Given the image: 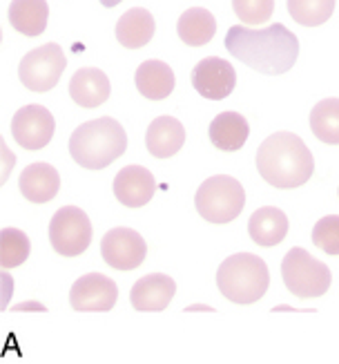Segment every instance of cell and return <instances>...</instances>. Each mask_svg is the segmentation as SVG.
Returning <instances> with one entry per match:
<instances>
[{
    "mask_svg": "<svg viewBox=\"0 0 339 364\" xmlns=\"http://www.w3.org/2000/svg\"><path fill=\"white\" fill-rule=\"evenodd\" d=\"M185 144V128L179 119L174 117H158L150 123L145 132V146L148 152L156 159H168L174 156Z\"/></svg>",
    "mask_w": 339,
    "mask_h": 364,
    "instance_id": "obj_16",
    "label": "cell"
},
{
    "mask_svg": "<svg viewBox=\"0 0 339 364\" xmlns=\"http://www.w3.org/2000/svg\"><path fill=\"white\" fill-rule=\"evenodd\" d=\"M288 11L295 23L303 27H317L333 16L335 0H288Z\"/></svg>",
    "mask_w": 339,
    "mask_h": 364,
    "instance_id": "obj_25",
    "label": "cell"
},
{
    "mask_svg": "<svg viewBox=\"0 0 339 364\" xmlns=\"http://www.w3.org/2000/svg\"><path fill=\"white\" fill-rule=\"evenodd\" d=\"M127 150L125 128L117 119H94L72 132L70 136V154L72 159L87 170H103L114 164Z\"/></svg>",
    "mask_w": 339,
    "mask_h": 364,
    "instance_id": "obj_3",
    "label": "cell"
},
{
    "mask_svg": "<svg viewBox=\"0 0 339 364\" xmlns=\"http://www.w3.org/2000/svg\"><path fill=\"white\" fill-rule=\"evenodd\" d=\"M250 240L257 246L272 248L286 240L288 235V217L284 210L274 208V205H264L254 215H250L248 221Z\"/></svg>",
    "mask_w": 339,
    "mask_h": 364,
    "instance_id": "obj_18",
    "label": "cell"
},
{
    "mask_svg": "<svg viewBox=\"0 0 339 364\" xmlns=\"http://www.w3.org/2000/svg\"><path fill=\"white\" fill-rule=\"evenodd\" d=\"M281 279L286 289L301 297V299H313L321 297L330 289V268L315 259L306 248H290L281 262Z\"/></svg>",
    "mask_w": 339,
    "mask_h": 364,
    "instance_id": "obj_6",
    "label": "cell"
},
{
    "mask_svg": "<svg viewBox=\"0 0 339 364\" xmlns=\"http://www.w3.org/2000/svg\"><path fill=\"white\" fill-rule=\"evenodd\" d=\"M246 190L228 175H215L205 179L195 197L197 213L210 224H228L244 210Z\"/></svg>",
    "mask_w": 339,
    "mask_h": 364,
    "instance_id": "obj_5",
    "label": "cell"
},
{
    "mask_svg": "<svg viewBox=\"0 0 339 364\" xmlns=\"http://www.w3.org/2000/svg\"><path fill=\"white\" fill-rule=\"evenodd\" d=\"M257 170L274 188H299L313 177L315 159L303 139L293 132H274L257 150Z\"/></svg>",
    "mask_w": 339,
    "mask_h": 364,
    "instance_id": "obj_2",
    "label": "cell"
},
{
    "mask_svg": "<svg viewBox=\"0 0 339 364\" xmlns=\"http://www.w3.org/2000/svg\"><path fill=\"white\" fill-rule=\"evenodd\" d=\"M101 255L109 268L134 271L148 255V244L132 228H112L101 240Z\"/></svg>",
    "mask_w": 339,
    "mask_h": 364,
    "instance_id": "obj_10",
    "label": "cell"
},
{
    "mask_svg": "<svg viewBox=\"0 0 339 364\" xmlns=\"http://www.w3.org/2000/svg\"><path fill=\"white\" fill-rule=\"evenodd\" d=\"M179 38L190 47H201L212 41L217 31L215 16L203 7H190L181 14L179 23H176Z\"/></svg>",
    "mask_w": 339,
    "mask_h": 364,
    "instance_id": "obj_23",
    "label": "cell"
},
{
    "mask_svg": "<svg viewBox=\"0 0 339 364\" xmlns=\"http://www.w3.org/2000/svg\"><path fill=\"white\" fill-rule=\"evenodd\" d=\"M60 190V175L50 164H29L21 172V193L31 203L52 201Z\"/></svg>",
    "mask_w": 339,
    "mask_h": 364,
    "instance_id": "obj_17",
    "label": "cell"
},
{
    "mask_svg": "<svg viewBox=\"0 0 339 364\" xmlns=\"http://www.w3.org/2000/svg\"><path fill=\"white\" fill-rule=\"evenodd\" d=\"M112 94V85L105 72L96 68H80L70 81V97L80 107H99Z\"/></svg>",
    "mask_w": 339,
    "mask_h": 364,
    "instance_id": "obj_15",
    "label": "cell"
},
{
    "mask_svg": "<svg viewBox=\"0 0 339 364\" xmlns=\"http://www.w3.org/2000/svg\"><path fill=\"white\" fill-rule=\"evenodd\" d=\"M47 18H50L47 0H11L9 23L18 34L27 38L41 36L47 27Z\"/></svg>",
    "mask_w": 339,
    "mask_h": 364,
    "instance_id": "obj_22",
    "label": "cell"
},
{
    "mask_svg": "<svg viewBox=\"0 0 339 364\" xmlns=\"http://www.w3.org/2000/svg\"><path fill=\"white\" fill-rule=\"evenodd\" d=\"M50 242L63 257L83 255L92 244V221L76 205H63L50 221Z\"/></svg>",
    "mask_w": 339,
    "mask_h": 364,
    "instance_id": "obj_7",
    "label": "cell"
},
{
    "mask_svg": "<svg viewBox=\"0 0 339 364\" xmlns=\"http://www.w3.org/2000/svg\"><path fill=\"white\" fill-rule=\"evenodd\" d=\"M65 65H68V58L63 54L60 45L47 43L23 56L21 68H18L21 83L29 92H50L60 81Z\"/></svg>",
    "mask_w": 339,
    "mask_h": 364,
    "instance_id": "obj_8",
    "label": "cell"
},
{
    "mask_svg": "<svg viewBox=\"0 0 339 364\" xmlns=\"http://www.w3.org/2000/svg\"><path fill=\"white\" fill-rule=\"evenodd\" d=\"M225 50L254 72L277 76L297 63L299 41L281 23H272L266 29L235 25L225 34Z\"/></svg>",
    "mask_w": 339,
    "mask_h": 364,
    "instance_id": "obj_1",
    "label": "cell"
},
{
    "mask_svg": "<svg viewBox=\"0 0 339 364\" xmlns=\"http://www.w3.org/2000/svg\"><path fill=\"white\" fill-rule=\"evenodd\" d=\"M313 244L328 255H339V215L321 217L313 228Z\"/></svg>",
    "mask_w": 339,
    "mask_h": 364,
    "instance_id": "obj_27",
    "label": "cell"
},
{
    "mask_svg": "<svg viewBox=\"0 0 339 364\" xmlns=\"http://www.w3.org/2000/svg\"><path fill=\"white\" fill-rule=\"evenodd\" d=\"M248 134H250V125L246 117L239 112H221L210 123V141L215 144V148L223 152L241 150L248 141Z\"/></svg>",
    "mask_w": 339,
    "mask_h": 364,
    "instance_id": "obj_20",
    "label": "cell"
},
{
    "mask_svg": "<svg viewBox=\"0 0 339 364\" xmlns=\"http://www.w3.org/2000/svg\"><path fill=\"white\" fill-rule=\"evenodd\" d=\"M237 18L246 25H262L274 11V0H232Z\"/></svg>",
    "mask_w": 339,
    "mask_h": 364,
    "instance_id": "obj_28",
    "label": "cell"
},
{
    "mask_svg": "<svg viewBox=\"0 0 339 364\" xmlns=\"http://www.w3.org/2000/svg\"><path fill=\"white\" fill-rule=\"evenodd\" d=\"M56 132L54 114L43 105H25L11 119V134L25 150H43Z\"/></svg>",
    "mask_w": 339,
    "mask_h": 364,
    "instance_id": "obj_9",
    "label": "cell"
},
{
    "mask_svg": "<svg viewBox=\"0 0 339 364\" xmlns=\"http://www.w3.org/2000/svg\"><path fill=\"white\" fill-rule=\"evenodd\" d=\"M119 3H121V0H101L103 7H117Z\"/></svg>",
    "mask_w": 339,
    "mask_h": 364,
    "instance_id": "obj_29",
    "label": "cell"
},
{
    "mask_svg": "<svg viewBox=\"0 0 339 364\" xmlns=\"http://www.w3.org/2000/svg\"><path fill=\"white\" fill-rule=\"evenodd\" d=\"M134 83L145 99L161 101V99H168L174 90V72L168 63L152 58L139 65Z\"/></svg>",
    "mask_w": 339,
    "mask_h": 364,
    "instance_id": "obj_19",
    "label": "cell"
},
{
    "mask_svg": "<svg viewBox=\"0 0 339 364\" xmlns=\"http://www.w3.org/2000/svg\"><path fill=\"white\" fill-rule=\"evenodd\" d=\"M154 18L148 9L132 7L127 9L119 23H117V41L127 47V50H139V47L148 45L154 36Z\"/></svg>",
    "mask_w": 339,
    "mask_h": 364,
    "instance_id": "obj_21",
    "label": "cell"
},
{
    "mask_svg": "<svg viewBox=\"0 0 339 364\" xmlns=\"http://www.w3.org/2000/svg\"><path fill=\"white\" fill-rule=\"evenodd\" d=\"M192 85L203 99L221 101L232 94L237 85V70L225 58L208 56L192 70Z\"/></svg>",
    "mask_w": 339,
    "mask_h": 364,
    "instance_id": "obj_12",
    "label": "cell"
},
{
    "mask_svg": "<svg viewBox=\"0 0 339 364\" xmlns=\"http://www.w3.org/2000/svg\"><path fill=\"white\" fill-rule=\"evenodd\" d=\"M154 175L143 166H125L114 177V197L127 208H141L154 197Z\"/></svg>",
    "mask_w": 339,
    "mask_h": 364,
    "instance_id": "obj_13",
    "label": "cell"
},
{
    "mask_svg": "<svg viewBox=\"0 0 339 364\" xmlns=\"http://www.w3.org/2000/svg\"><path fill=\"white\" fill-rule=\"evenodd\" d=\"M311 130L321 144L339 146V99H324L313 107Z\"/></svg>",
    "mask_w": 339,
    "mask_h": 364,
    "instance_id": "obj_24",
    "label": "cell"
},
{
    "mask_svg": "<svg viewBox=\"0 0 339 364\" xmlns=\"http://www.w3.org/2000/svg\"><path fill=\"white\" fill-rule=\"evenodd\" d=\"M31 250L29 237L18 228H3L0 230V266L16 268L21 266Z\"/></svg>",
    "mask_w": 339,
    "mask_h": 364,
    "instance_id": "obj_26",
    "label": "cell"
},
{
    "mask_svg": "<svg viewBox=\"0 0 339 364\" xmlns=\"http://www.w3.org/2000/svg\"><path fill=\"white\" fill-rule=\"evenodd\" d=\"M119 289L114 279L101 273H87L74 282L70 291V304L74 311L90 313V311H112L117 304Z\"/></svg>",
    "mask_w": 339,
    "mask_h": 364,
    "instance_id": "obj_11",
    "label": "cell"
},
{
    "mask_svg": "<svg viewBox=\"0 0 339 364\" xmlns=\"http://www.w3.org/2000/svg\"><path fill=\"white\" fill-rule=\"evenodd\" d=\"M217 287L232 304H254L270 287V271L262 257L252 252H237L219 266Z\"/></svg>",
    "mask_w": 339,
    "mask_h": 364,
    "instance_id": "obj_4",
    "label": "cell"
},
{
    "mask_svg": "<svg viewBox=\"0 0 339 364\" xmlns=\"http://www.w3.org/2000/svg\"><path fill=\"white\" fill-rule=\"evenodd\" d=\"M176 293V282L163 273L141 277L130 293V302L136 311H163Z\"/></svg>",
    "mask_w": 339,
    "mask_h": 364,
    "instance_id": "obj_14",
    "label": "cell"
}]
</instances>
